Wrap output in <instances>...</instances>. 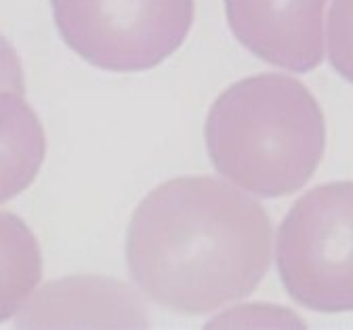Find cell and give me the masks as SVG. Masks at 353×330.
<instances>
[{
    "instance_id": "obj_1",
    "label": "cell",
    "mask_w": 353,
    "mask_h": 330,
    "mask_svg": "<svg viewBox=\"0 0 353 330\" xmlns=\"http://www.w3.org/2000/svg\"><path fill=\"white\" fill-rule=\"evenodd\" d=\"M272 219L223 177L168 179L137 204L126 267L143 299L176 316H206L246 299L272 265Z\"/></svg>"
},
{
    "instance_id": "obj_2",
    "label": "cell",
    "mask_w": 353,
    "mask_h": 330,
    "mask_svg": "<svg viewBox=\"0 0 353 330\" xmlns=\"http://www.w3.org/2000/svg\"><path fill=\"white\" fill-rule=\"evenodd\" d=\"M206 152L225 181L256 198H284L309 183L326 152L322 106L288 74H254L212 101Z\"/></svg>"
},
{
    "instance_id": "obj_3",
    "label": "cell",
    "mask_w": 353,
    "mask_h": 330,
    "mask_svg": "<svg viewBox=\"0 0 353 330\" xmlns=\"http://www.w3.org/2000/svg\"><path fill=\"white\" fill-rule=\"evenodd\" d=\"M276 261L301 307L353 311V181L322 183L292 204L278 227Z\"/></svg>"
},
{
    "instance_id": "obj_4",
    "label": "cell",
    "mask_w": 353,
    "mask_h": 330,
    "mask_svg": "<svg viewBox=\"0 0 353 330\" xmlns=\"http://www.w3.org/2000/svg\"><path fill=\"white\" fill-rule=\"evenodd\" d=\"M55 28L82 61L114 74L148 72L181 49L196 0H51Z\"/></svg>"
},
{
    "instance_id": "obj_5",
    "label": "cell",
    "mask_w": 353,
    "mask_h": 330,
    "mask_svg": "<svg viewBox=\"0 0 353 330\" xmlns=\"http://www.w3.org/2000/svg\"><path fill=\"white\" fill-rule=\"evenodd\" d=\"M328 0H223L232 34L261 61L305 74L326 55Z\"/></svg>"
},
{
    "instance_id": "obj_6",
    "label": "cell",
    "mask_w": 353,
    "mask_h": 330,
    "mask_svg": "<svg viewBox=\"0 0 353 330\" xmlns=\"http://www.w3.org/2000/svg\"><path fill=\"white\" fill-rule=\"evenodd\" d=\"M17 328H148L139 291L108 275L78 273L40 282L19 313Z\"/></svg>"
},
{
    "instance_id": "obj_7",
    "label": "cell",
    "mask_w": 353,
    "mask_h": 330,
    "mask_svg": "<svg viewBox=\"0 0 353 330\" xmlns=\"http://www.w3.org/2000/svg\"><path fill=\"white\" fill-rule=\"evenodd\" d=\"M47 158V133L26 93L0 90V206L21 196Z\"/></svg>"
},
{
    "instance_id": "obj_8",
    "label": "cell",
    "mask_w": 353,
    "mask_h": 330,
    "mask_svg": "<svg viewBox=\"0 0 353 330\" xmlns=\"http://www.w3.org/2000/svg\"><path fill=\"white\" fill-rule=\"evenodd\" d=\"M44 261L32 227L13 211L0 208V324L13 320L40 287Z\"/></svg>"
},
{
    "instance_id": "obj_9",
    "label": "cell",
    "mask_w": 353,
    "mask_h": 330,
    "mask_svg": "<svg viewBox=\"0 0 353 330\" xmlns=\"http://www.w3.org/2000/svg\"><path fill=\"white\" fill-rule=\"evenodd\" d=\"M324 40L332 68L353 84V0H332Z\"/></svg>"
},
{
    "instance_id": "obj_10",
    "label": "cell",
    "mask_w": 353,
    "mask_h": 330,
    "mask_svg": "<svg viewBox=\"0 0 353 330\" xmlns=\"http://www.w3.org/2000/svg\"><path fill=\"white\" fill-rule=\"evenodd\" d=\"M206 328H305V320L278 305H238L208 320Z\"/></svg>"
},
{
    "instance_id": "obj_11",
    "label": "cell",
    "mask_w": 353,
    "mask_h": 330,
    "mask_svg": "<svg viewBox=\"0 0 353 330\" xmlns=\"http://www.w3.org/2000/svg\"><path fill=\"white\" fill-rule=\"evenodd\" d=\"M0 90L26 93V70L13 42L0 34Z\"/></svg>"
}]
</instances>
